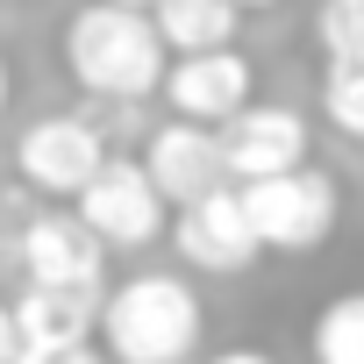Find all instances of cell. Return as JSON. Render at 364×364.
<instances>
[{"instance_id":"cell-1","label":"cell","mask_w":364,"mask_h":364,"mask_svg":"<svg viewBox=\"0 0 364 364\" xmlns=\"http://www.w3.org/2000/svg\"><path fill=\"white\" fill-rule=\"evenodd\" d=\"M65 72L79 79L93 107H143L150 93H164L171 50L157 43L150 8L100 0V8H79L65 22Z\"/></svg>"},{"instance_id":"cell-2","label":"cell","mask_w":364,"mask_h":364,"mask_svg":"<svg viewBox=\"0 0 364 364\" xmlns=\"http://www.w3.org/2000/svg\"><path fill=\"white\" fill-rule=\"evenodd\" d=\"M208 336V307L178 272H136L100 300L107 364H186Z\"/></svg>"},{"instance_id":"cell-3","label":"cell","mask_w":364,"mask_h":364,"mask_svg":"<svg viewBox=\"0 0 364 364\" xmlns=\"http://www.w3.org/2000/svg\"><path fill=\"white\" fill-rule=\"evenodd\" d=\"M243 215H250V236L257 250H279V257H307L336 236L343 222V186L328 171H286V178H264V186H243Z\"/></svg>"},{"instance_id":"cell-4","label":"cell","mask_w":364,"mask_h":364,"mask_svg":"<svg viewBox=\"0 0 364 364\" xmlns=\"http://www.w3.org/2000/svg\"><path fill=\"white\" fill-rule=\"evenodd\" d=\"M107 136L93 114H36L22 136H15V171L36 200H79L100 164H107Z\"/></svg>"},{"instance_id":"cell-5","label":"cell","mask_w":364,"mask_h":364,"mask_svg":"<svg viewBox=\"0 0 364 364\" xmlns=\"http://www.w3.org/2000/svg\"><path fill=\"white\" fill-rule=\"evenodd\" d=\"M72 215L100 236V250H143V243L171 236V208L157 200L143 157H107L100 178L72 200Z\"/></svg>"},{"instance_id":"cell-6","label":"cell","mask_w":364,"mask_h":364,"mask_svg":"<svg viewBox=\"0 0 364 364\" xmlns=\"http://www.w3.org/2000/svg\"><path fill=\"white\" fill-rule=\"evenodd\" d=\"M307 150H314V129L286 100H257L222 129V164H229L236 193L264 186V178H286V171H307Z\"/></svg>"},{"instance_id":"cell-7","label":"cell","mask_w":364,"mask_h":364,"mask_svg":"<svg viewBox=\"0 0 364 364\" xmlns=\"http://www.w3.org/2000/svg\"><path fill=\"white\" fill-rule=\"evenodd\" d=\"M143 171H150V186H157V200H164L171 215L229 193L222 136H215V129H193V122H157V129L143 136Z\"/></svg>"},{"instance_id":"cell-8","label":"cell","mask_w":364,"mask_h":364,"mask_svg":"<svg viewBox=\"0 0 364 364\" xmlns=\"http://www.w3.org/2000/svg\"><path fill=\"white\" fill-rule=\"evenodd\" d=\"M164 107L171 122H193V129H229L243 107H257V65L243 50H215V58H171L164 72Z\"/></svg>"},{"instance_id":"cell-9","label":"cell","mask_w":364,"mask_h":364,"mask_svg":"<svg viewBox=\"0 0 364 364\" xmlns=\"http://www.w3.org/2000/svg\"><path fill=\"white\" fill-rule=\"evenodd\" d=\"M22 272H29V286L100 293L107 286V250L72 208H36L22 222Z\"/></svg>"},{"instance_id":"cell-10","label":"cell","mask_w":364,"mask_h":364,"mask_svg":"<svg viewBox=\"0 0 364 364\" xmlns=\"http://www.w3.org/2000/svg\"><path fill=\"white\" fill-rule=\"evenodd\" d=\"M171 250L186 257V272H208V279H236L250 272L257 257V236H250V215H243V193H215L200 208H178L171 215Z\"/></svg>"},{"instance_id":"cell-11","label":"cell","mask_w":364,"mask_h":364,"mask_svg":"<svg viewBox=\"0 0 364 364\" xmlns=\"http://www.w3.org/2000/svg\"><path fill=\"white\" fill-rule=\"evenodd\" d=\"M100 300L107 293H65V286H22L15 307V336L22 357L29 350H86V336L100 328Z\"/></svg>"},{"instance_id":"cell-12","label":"cell","mask_w":364,"mask_h":364,"mask_svg":"<svg viewBox=\"0 0 364 364\" xmlns=\"http://www.w3.org/2000/svg\"><path fill=\"white\" fill-rule=\"evenodd\" d=\"M150 22L171 58H215V50H236V36H243L236 0H157Z\"/></svg>"},{"instance_id":"cell-13","label":"cell","mask_w":364,"mask_h":364,"mask_svg":"<svg viewBox=\"0 0 364 364\" xmlns=\"http://www.w3.org/2000/svg\"><path fill=\"white\" fill-rule=\"evenodd\" d=\"M307 350H314V364H364V293L321 300L307 321Z\"/></svg>"},{"instance_id":"cell-14","label":"cell","mask_w":364,"mask_h":364,"mask_svg":"<svg viewBox=\"0 0 364 364\" xmlns=\"http://www.w3.org/2000/svg\"><path fill=\"white\" fill-rule=\"evenodd\" d=\"M314 43L328 50V72L336 65H364V0H328L314 15Z\"/></svg>"},{"instance_id":"cell-15","label":"cell","mask_w":364,"mask_h":364,"mask_svg":"<svg viewBox=\"0 0 364 364\" xmlns=\"http://www.w3.org/2000/svg\"><path fill=\"white\" fill-rule=\"evenodd\" d=\"M321 114H328L336 136L364 143V65H336V72H321Z\"/></svg>"},{"instance_id":"cell-16","label":"cell","mask_w":364,"mask_h":364,"mask_svg":"<svg viewBox=\"0 0 364 364\" xmlns=\"http://www.w3.org/2000/svg\"><path fill=\"white\" fill-rule=\"evenodd\" d=\"M29 286V272H22V229H0V300H15Z\"/></svg>"},{"instance_id":"cell-17","label":"cell","mask_w":364,"mask_h":364,"mask_svg":"<svg viewBox=\"0 0 364 364\" xmlns=\"http://www.w3.org/2000/svg\"><path fill=\"white\" fill-rule=\"evenodd\" d=\"M22 364H107V350H93V343L86 350H29Z\"/></svg>"},{"instance_id":"cell-18","label":"cell","mask_w":364,"mask_h":364,"mask_svg":"<svg viewBox=\"0 0 364 364\" xmlns=\"http://www.w3.org/2000/svg\"><path fill=\"white\" fill-rule=\"evenodd\" d=\"M0 364H22V336H15V307L0 300Z\"/></svg>"},{"instance_id":"cell-19","label":"cell","mask_w":364,"mask_h":364,"mask_svg":"<svg viewBox=\"0 0 364 364\" xmlns=\"http://www.w3.org/2000/svg\"><path fill=\"white\" fill-rule=\"evenodd\" d=\"M208 364H279L272 350H250V343H236V350H215Z\"/></svg>"},{"instance_id":"cell-20","label":"cell","mask_w":364,"mask_h":364,"mask_svg":"<svg viewBox=\"0 0 364 364\" xmlns=\"http://www.w3.org/2000/svg\"><path fill=\"white\" fill-rule=\"evenodd\" d=\"M0 114H8V58H0Z\"/></svg>"}]
</instances>
